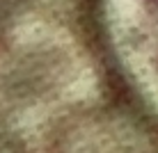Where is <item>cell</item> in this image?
<instances>
[{
  "label": "cell",
  "instance_id": "cell-1",
  "mask_svg": "<svg viewBox=\"0 0 158 153\" xmlns=\"http://www.w3.org/2000/svg\"><path fill=\"white\" fill-rule=\"evenodd\" d=\"M103 12L124 78L158 126V0H103Z\"/></svg>",
  "mask_w": 158,
  "mask_h": 153
}]
</instances>
